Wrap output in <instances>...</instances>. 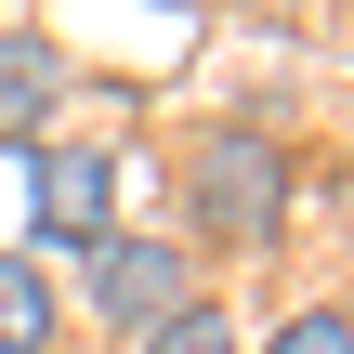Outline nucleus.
Instances as JSON below:
<instances>
[{
    "label": "nucleus",
    "mask_w": 354,
    "mask_h": 354,
    "mask_svg": "<svg viewBox=\"0 0 354 354\" xmlns=\"http://www.w3.org/2000/svg\"><path fill=\"white\" fill-rule=\"evenodd\" d=\"M184 236H223V250H276L289 236V145L223 118L184 145Z\"/></svg>",
    "instance_id": "obj_1"
},
{
    "label": "nucleus",
    "mask_w": 354,
    "mask_h": 354,
    "mask_svg": "<svg viewBox=\"0 0 354 354\" xmlns=\"http://www.w3.org/2000/svg\"><path fill=\"white\" fill-rule=\"evenodd\" d=\"M184 302H197V250H184V236H105V250H92V315H105L118 342L171 328Z\"/></svg>",
    "instance_id": "obj_2"
},
{
    "label": "nucleus",
    "mask_w": 354,
    "mask_h": 354,
    "mask_svg": "<svg viewBox=\"0 0 354 354\" xmlns=\"http://www.w3.org/2000/svg\"><path fill=\"white\" fill-rule=\"evenodd\" d=\"M39 236H53V250H105V236H118V145H105V131L39 145Z\"/></svg>",
    "instance_id": "obj_3"
},
{
    "label": "nucleus",
    "mask_w": 354,
    "mask_h": 354,
    "mask_svg": "<svg viewBox=\"0 0 354 354\" xmlns=\"http://www.w3.org/2000/svg\"><path fill=\"white\" fill-rule=\"evenodd\" d=\"M66 118V53L53 26H0V145H39Z\"/></svg>",
    "instance_id": "obj_4"
},
{
    "label": "nucleus",
    "mask_w": 354,
    "mask_h": 354,
    "mask_svg": "<svg viewBox=\"0 0 354 354\" xmlns=\"http://www.w3.org/2000/svg\"><path fill=\"white\" fill-rule=\"evenodd\" d=\"M0 354H53V276L0 250Z\"/></svg>",
    "instance_id": "obj_5"
},
{
    "label": "nucleus",
    "mask_w": 354,
    "mask_h": 354,
    "mask_svg": "<svg viewBox=\"0 0 354 354\" xmlns=\"http://www.w3.org/2000/svg\"><path fill=\"white\" fill-rule=\"evenodd\" d=\"M131 354H250V342H236V315H223V302L197 289V302H184L171 328H145V342H131Z\"/></svg>",
    "instance_id": "obj_6"
},
{
    "label": "nucleus",
    "mask_w": 354,
    "mask_h": 354,
    "mask_svg": "<svg viewBox=\"0 0 354 354\" xmlns=\"http://www.w3.org/2000/svg\"><path fill=\"white\" fill-rule=\"evenodd\" d=\"M263 354H354V315H342V302H302V315H289Z\"/></svg>",
    "instance_id": "obj_7"
}]
</instances>
